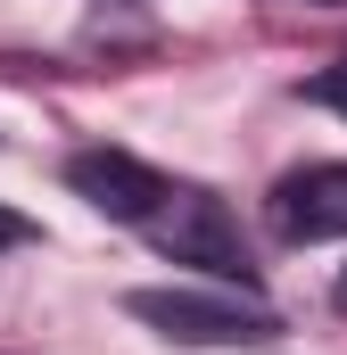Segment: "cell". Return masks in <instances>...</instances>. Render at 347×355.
Wrapping results in <instances>:
<instances>
[{"instance_id": "1", "label": "cell", "mask_w": 347, "mask_h": 355, "mask_svg": "<svg viewBox=\"0 0 347 355\" xmlns=\"http://www.w3.org/2000/svg\"><path fill=\"white\" fill-rule=\"evenodd\" d=\"M133 322H149L174 347H264L281 331V314L257 297H223V289H133L124 297Z\"/></svg>"}, {"instance_id": "2", "label": "cell", "mask_w": 347, "mask_h": 355, "mask_svg": "<svg viewBox=\"0 0 347 355\" xmlns=\"http://www.w3.org/2000/svg\"><path fill=\"white\" fill-rule=\"evenodd\" d=\"M149 240H158V257H174V265H198L207 281H257V265H248V248H240V223L223 215V198H207V190H174L166 207L141 223Z\"/></svg>"}, {"instance_id": "3", "label": "cell", "mask_w": 347, "mask_h": 355, "mask_svg": "<svg viewBox=\"0 0 347 355\" xmlns=\"http://www.w3.org/2000/svg\"><path fill=\"white\" fill-rule=\"evenodd\" d=\"M67 190H75L83 207H99L108 223H149L174 198V182L158 174V166H141L133 149H75V157H67Z\"/></svg>"}, {"instance_id": "4", "label": "cell", "mask_w": 347, "mask_h": 355, "mask_svg": "<svg viewBox=\"0 0 347 355\" xmlns=\"http://www.w3.org/2000/svg\"><path fill=\"white\" fill-rule=\"evenodd\" d=\"M264 223H273V240H289V248L339 240L347 232V166H298V174H281L273 198H264Z\"/></svg>"}, {"instance_id": "5", "label": "cell", "mask_w": 347, "mask_h": 355, "mask_svg": "<svg viewBox=\"0 0 347 355\" xmlns=\"http://www.w3.org/2000/svg\"><path fill=\"white\" fill-rule=\"evenodd\" d=\"M306 99H314V107H339V116H347V58H339V67H323V75L306 83Z\"/></svg>"}, {"instance_id": "6", "label": "cell", "mask_w": 347, "mask_h": 355, "mask_svg": "<svg viewBox=\"0 0 347 355\" xmlns=\"http://www.w3.org/2000/svg\"><path fill=\"white\" fill-rule=\"evenodd\" d=\"M25 240H33V223L25 215H0V248H25Z\"/></svg>"}, {"instance_id": "7", "label": "cell", "mask_w": 347, "mask_h": 355, "mask_svg": "<svg viewBox=\"0 0 347 355\" xmlns=\"http://www.w3.org/2000/svg\"><path fill=\"white\" fill-rule=\"evenodd\" d=\"M339 306H347V272H339Z\"/></svg>"}, {"instance_id": "8", "label": "cell", "mask_w": 347, "mask_h": 355, "mask_svg": "<svg viewBox=\"0 0 347 355\" xmlns=\"http://www.w3.org/2000/svg\"><path fill=\"white\" fill-rule=\"evenodd\" d=\"M331 8H347V0H331Z\"/></svg>"}]
</instances>
